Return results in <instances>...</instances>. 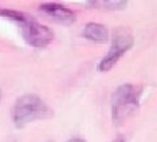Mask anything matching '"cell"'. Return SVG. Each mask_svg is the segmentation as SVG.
Instances as JSON below:
<instances>
[{
	"instance_id": "5",
	"label": "cell",
	"mask_w": 157,
	"mask_h": 142,
	"mask_svg": "<svg viewBox=\"0 0 157 142\" xmlns=\"http://www.w3.org/2000/svg\"><path fill=\"white\" fill-rule=\"evenodd\" d=\"M39 11L45 16L50 17L51 20L66 24V25H70V24H73L76 21V13L71 11L70 8L58 3H43L39 6Z\"/></svg>"
},
{
	"instance_id": "8",
	"label": "cell",
	"mask_w": 157,
	"mask_h": 142,
	"mask_svg": "<svg viewBox=\"0 0 157 142\" xmlns=\"http://www.w3.org/2000/svg\"><path fill=\"white\" fill-rule=\"evenodd\" d=\"M67 142H86L84 138H81V137H72V138H70Z\"/></svg>"
},
{
	"instance_id": "3",
	"label": "cell",
	"mask_w": 157,
	"mask_h": 142,
	"mask_svg": "<svg viewBox=\"0 0 157 142\" xmlns=\"http://www.w3.org/2000/svg\"><path fill=\"white\" fill-rule=\"evenodd\" d=\"M134 43H135L134 36H132V33L128 28H124V26L115 28L111 36V45L109 51L100 61L97 66L98 71L107 72L109 70H111L121 61V58L134 46Z\"/></svg>"
},
{
	"instance_id": "1",
	"label": "cell",
	"mask_w": 157,
	"mask_h": 142,
	"mask_svg": "<svg viewBox=\"0 0 157 142\" xmlns=\"http://www.w3.org/2000/svg\"><path fill=\"white\" fill-rule=\"evenodd\" d=\"M143 87L124 83L114 91L111 96V120L115 126H121L135 115L140 107Z\"/></svg>"
},
{
	"instance_id": "10",
	"label": "cell",
	"mask_w": 157,
	"mask_h": 142,
	"mask_svg": "<svg viewBox=\"0 0 157 142\" xmlns=\"http://www.w3.org/2000/svg\"><path fill=\"white\" fill-rule=\"evenodd\" d=\"M2 97H3V94H2V88H0V101H2Z\"/></svg>"
},
{
	"instance_id": "6",
	"label": "cell",
	"mask_w": 157,
	"mask_h": 142,
	"mask_svg": "<svg viewBox=\"0 0 157 142\" xmlns=\"http://www.w3.org/2000/svg\"><path fill=\"white\" fill-rule=\"evenodd\" d=\"M82 37L93 42H106L109 40V29L98 22H88L82 30Z\"/></svg>"
},
{
	"instance_id": "4",
	"label": "cell",
	"mask_w": 157,
	"mask_h": 142,
	"mask_svg": "<svg viewBox=\"0 0 157 142\" xmlns=\"http://www.w3.org/2000/svg\"><path fill=\"white\" fill-rule=\"evenodd\" d=\"M21 25V33L25 42L33 47H46L55 38V34L48 26L42 25L34 20L26 18Z\"/></svg>"
},
{
	"instance_id": "2",
	"label": "cell",
	"mask_w": 157,
	"mask_h": 142,
	"mask_svg": "<svg viewBox=\"0 0 157 142\" xmlns=\"http://www.w3.org/2000/svg\"><path fill=\"white\" fill-rule=\"evenodd\" d=\"M54 116V111L41 97L34 94L20 96L13 107V124L17 129L24 128L29 122L46 120Z\"/></svg>"
},
{
	"instance_id": "7",
	"label": "cell",
	"mask_w": 157,
	"mask_h": 142,
	"mask_svg": "<svg viewBox=\"0 0 157 142\" xmlns=\"http://www.w3.org/2000/svg\"><path fill=\"white\" fill-rule=\"evenodd\" d=\"M92 7L101 8V9H107V11H122L124 9L128 3L127 2H114V0H107V2H90L89 3Z\"/></svg>"
},
{
	"instance_id": "9",
	"label": "cell",
	"mask_w": 157,
	"mask_h": 142,
	"mask_svg": "<svg viewBox=\"0 0 157 142\" xmlns=\"http://www.w3.org/2000/svg\"><path fill=\"white\" fill-rule=\"evenodd\" d=\"M113 142H124V140L123 138H117L115 141H113Z\"/></svg>"
}]
</instances>
